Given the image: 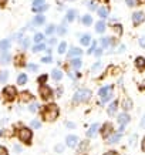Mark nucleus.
<instances>
[{"label": "nucleus", "mask_w": 145, "mask_h": 155, "mask_svg": "<svg viewBox=\"0 0 145 155\" xmlns=\"http://www.w3.org/2000/svg\"><path fill=\"white\" fill-rule=\"evenodd\" d=\"M10 60H12V57H10L9 53L2 51V54H0V64H7Z\"/></svg>", "instance_id": "obj_19"}, {"label": "nucleus", "mask_w": 145, "mask_h": 155, "mask_svg": "<svg viewBox=\"0 0 145 155\" xmlns=\"http://www.w3.org/2000/svg\"><path fill=\"white\" fill-rule=\"evenodd\" d=\"M53 78H54V80H57V81H58V80H61V78H63V71H61V70H57V68H56V70H53Z\"/></svg>", "instance_id": "obj_31"}, {"label": "nucleus", "mask_w": 145, "mask_h": 155, "mask_svg": "<svg viewBox=\"0 0 145 155\" xmlns=\"http://www.w3.org/2000/svg\"><path fill=\"white\" fill-rule=\"evenodd\" d=\"M26 83H27V75H26V74H20L19 77H17V84L23 85V84H26Z\"/></svg>", "instance_id": "obj_33"}, {"label": "nucleus", "mask_w": 145, "mask_h": 155, "mask_svg": "<svg viewBox=\"0 0 145 155\" xmlns=\"http://www.w3.org/2000/svg\"><path fill=\"white\" fill-rule=\"evenodd\" d=\"M97 131H98V124H93L90 127V130L87 131V137L88 138H94V137L97 135Z\"/></svg>", "instance_id": "obj_16"}, {"label": "nucleus", "mask_w": 145, "mask_h": 155, "mask_svg": "<svg viewBox=\"0 0 145 155\" xmlns=\"http://www.w3.org/2000/svg\"><path fill=\"white\" fill-rule=\"evenodd\" d=\"M38 95H40V98L47 101V100H50L53 97V91L50 87H47V85L41 84L40 85V88H38Z\"/></svg>", "instance_id": "obj_6"}, {"label": "nucleus", "mask_w": 145, "mask_h": 155, "mask_svg": "<svg viewBox=\"0 0 145 155\" xmlns=\"http://www.w3.org/2000/svg\"><path fill=\"white\" fill-rule=\"evenodd\" d=\"M112 30H114L117 34H122V26L121 24H114V26H112Z\"/></svg>", "instance_id": "obj_38"}, {"label": "nucleus", "mask_w": 145, "mask_h": 155, "mask_svg": "<svg viewBox=\"0 0 145 155\" xmlns=\"http://www.w3.org/2000/svg\"><path fill=\"white\" fill-rule=\"evenodd\" d=\"M57 50H58V53H60V54H64V53H66V50H67V43L66 41H61L60 44H58V48H57Z\"/></svg>", "instance_id": "obj_34"}, {"label": "nucleus", "mask_w": 145, "mask_h": 155, "mask_svg": "<svg viewBox=\"0 0 145 155\" xmlns=\"http://www.w3.org/2000/svg\"><path fill=\"white\" fill-rule=\"evenodd\" d=\"M48 9V5L47 3H43V5H37V6H33L31 10H33L34 13H43V12H46Z\"/></svg>", "instance_id": "obj_15"}, {"label": "nucleus", "mask_w": 145, "mask_h": 155, "mask_svg": "<svg viewBox=\"0 0 145 155\" xmlns=\"http://www.w3.org/2000/svg\"><path fill=\"white\" fill-rule=\"evenodd\" d=\"M75 16H77V12H75L74 9L68 10V12H67V14H66V21L71 23V21H73V20L75 19Z\"/></svg>", "instance_id": "obj_23"}, {"label": "nucleus", "mask_w": 145, "mask_h": 155, "mask_svg": "<svg viewBox=\"0 0 145 155\" xmlns=\"http://www.w3.org/2000/svg\"><path fill=\"white\" fill-rule=\"evenodd\" d=\"M44 23H46V16H43L41 13H38L37 16H34V19H33L34 26H43Z\"/></svg>", "instance_id": "obj_11"}, {"label": "nucleus", "mask_w": 145, "mask_h": 155, "mask_svg": "<svg viewBox=\"0 0 145 155\" xmlns=\"http://www.w3.org/2000/svg\"><path fill=\"white\" fill-rule=\"evenodd\" d=\"M48 43H50V44H54V43H56V38H54V37L50 38V41H48Z\"/></svg>", "instance_id": "obj_60"}, {"label": "nucleus", "mask_w": 145, "mask_h": 155, "mask_svg": "<svg viewBox=\"0 0 145 155\" xmlns=\"http://www.w3.org/2000/svg\"><path fill=\"white\" fill-rule=\"evenodd\" d=\"M141 127L142 128H145V115L142 117V120H141Z\"/></svg>", "instance_id": "obj_56"}, {"label": "nucleus", "mask_w": 145, "mask_h": 155, "mask_svg": "<svg viewBox=\"0 0 145 155\" xmlns=\"http://www.w3.org/2000/svg\"><path fill=\"white\" fill-rule=\"evenodd\" d=\"M34 43L37 44V43H43V40H44V34L43 33H36L34 34V37H33Z\"/></svg>", "instance_id": "obj_32"}, {"label": "nucleus", "mask_w": 145, "mask_h": 155, "mask_svg": "<svg viewBox=\"0 0 145 155\" xmlns=\"http://www.w3.org/2000/svg\"><path fill=\"white\" fill-rule=\"evenodd\" d=\"M100 46L103 48L108 47V46H111V37H107V36H104V37L100 38Z\"/></svg>", "instance_id": "obj_22"}, {"label": "nucleus", "mask_w": 145, "mask_h": 155, "mask_svg": "<svg viewBox=\"0 0 145 155\" xmlns=\"http://www.w3.org/2000/svg\"><path fill=\"white\" fill-rule=\"evenodd\" d=\"M103 50H104L103 47H98V48H95V51H94V53H95L97 56H101V53H103Z\"/></svg>", "instance_id": "obj_53"}, {"label": "nucleus", "mask_w": 145, "mask_h": 155, "mask_svg": "<svg viewBox=\"0 0 145 155\" xmlns=\"http://www.w3.org/2000/svg\"><path fill=\"white\" fill-rule=\"evenodd\" d=\"M94 51H95V41H91V47L88 48V51H87V53H88V54H91V53H94Z\"/></svg>", "instance_id": "obj_48"}, {"label": "nucleus", "mask_w": 145, "mask_h": 155, "mask_svg": "<svg viewBox=\"0 0 145 155\" xmlns=\"http://www.w3.org/2000/svg\"><path fill=\"white\" fill-rule=\"evenodd\" d=\"M138 2H140V3H145V0H138Z\"/></svg>", "instance_id": "obj_62"}, {"label": "nucleus", "mask_w": 145, "mask_h": 155, "mask_svg": "<svg viewBox=\"0 0 145 155\" xmlns=\"http://www.w3.org/2000/svg\"><path fill=\"white\" fill-rule=\"evenodd\" d=\"M81 53H83V50H80L78 47H73L70 51H68V57H80Z\"/></svg>", "instance_id": "obj_26"}, {"label": "nucleus", "mask_w": 145, "mask_h": 155, "mask_svg": "<svg viewBox=\"0 0 145 155\" xmlns=\"http://www.w3.org/2000/svg\"><path fill=\"white\" fill-rule=\"evenodd\" d=\"M141 88H145V81H142V85H141Z\"/></svg>", "instance_id": "obj_61"}, {"label": "nucleus", "mask_w": 145, "mask_h": 155, "mask_svg": "<svg viewBox=\"0 0 145 155\" xmlns=\"http://www.w3.org/2000/svg\"><path fill=\"white\" fill-rule=\"evenodd\" d=\"M40 125H41V124H40V121H37V120H33V121H31V128H40Z\"/></svg>", "instance_id": "obj_45"}, {"label": "nucleus", "mask_w": 145, "mask_h": 155, "mask_svg": "<svg viewBox=\"0 0 145 155\" xmlns=\"http://www.w3.org/2000/svg\"><path fill=\"white\" fill-rule=\"evenodd\" d=\"M56 31L58 36H63V34H66V27L64 26H58V27H56Z\"/></svg>", "instance_id": "obj_41"}, {"label": "nucleus", "mask_w": 145, "mask_h": 155, "mask_svg": "<svg viewBox=\"0 0 145 155\" xmlns=\"http://www.w3.org/2000/svg\"><path fill=\"white\" fill-rule=\"evenodd\" d=\"M70 63H71V66L74 67L75 70H80V67L83 66V61H81V58H80V57H74Z\"/></svg>", "instance_id": "obj_24"}, {"label": "nucleus", "mask_w": 145, "mask_h": 155, "mask_svg": "<svg viewBox=\"0 0 145 155\" xmlns=\"http://www.w3.org/2000/svg\"><path fill=\"white\" fill-rule=\"evenodd\" d=\"M28 110H30L31 113H36V111H37V110H38V104H36V103H34V104H31Z\"/></svg>", "instance_id": "obj_44"}, {"label": "nucleus", "mask_w": 145, "mask_h": 155, "mask_svg": "<svg viewBox=\"0 0 145 155\" xmlns=\"http://www.w3.org/2000/svg\"><path fill=\"white\" fill-rule=\"evenodd\" d=\"M101 66H103V64H101L100 61H98V63H95V64H94V66L91 67V71H93V73H94V71H97L98 68H101Z\"/></svg>", "instance_id": "obj_43"}, {"label": "nucleus", "mask_w": 145, "mask_h": 155, "mask_svg": "<svg viewBox=\"0 0 145 155\" xmlns=\"http://www.w3.org/2000/svg\"><path fill=\"white\" fill-rule=\"evenodd\" d=\"M105 28H107V24H105V21H104V19H101V20H98L97 23H95V31L97 33H104L105 31Z\"/></svg>", "instance_id": "obj_10"}, {"label": "nucleus", "mask_w": 145, "mask_h": 155, "mask_svg": "<svg viewBox=\"0 0 145 155\" xmlns=\"http://www.w3.org/2000/svg\"><path fill=\"white\" fill-rule=\"evenodd\" d=\"M43 3H46V0H33V6L43 5Z\"/></svg>", "instance_id": "obj_52"}, {"label": "nucleus", "mask_w": 145, "mask_h": 155, "mask_svg": "<svg viewBox=\"0 0 145 155\" xmlns=\"http://www.w3.org/2000/svg\"><path fill=\"white\" fill-rule=\"evenodd\" d=\"M132 19V24L135 26V27H138V26H141V24L145 21V13L144 12H134L131 16Z\"/></svg>", "instance_id": "obj_7"}, {"label": "nucleus", "mask_w": 145, "mask_h": 155, "mask_svg": "<svg viewBox=\"0 0 145 155\" xmlns=\"http://www.w3.org/2000/svg\"><path fill=\"white\" fill-rule=\"evenodd\" d=\"M81 23L84 24V26H91L93 24V16L91 14H84L81 17Z\"/></svg>", "instance_id": "obj_21"}, {"label": "nucleus", "mask_w": 145, "mask_h": 155, "mask_svg": "<svg viewBox=\"0 0 145 155\" xmlns=\"http://www.w3.org/2000/svg\"><path fill=\"white\" fill-rule=\"evenodd\" d=\"M104 155H117V152H115V151H108V152H105Z\"/></svg>", "instance_id": "obj_55"}, {"label": "nucleus", "mask_w": 145, "mask_h": 155, "mask_svg": "<svg viewBox=\"0 0 145 155\" xmlns=\"http://www.w3.org/2000/svg\"><path fill=\"white\" fill-rule=\"evenodd\" d=\"M117 108H118V101H112L111 104H110V107H108V114L110 115H114V114L117 113Z\"/></svg>", "instance_id": "obj_25"}, {"label": "nucleus", "mask_w": 145, "mask_h": 155, "mask_svg": "<svg viewBox=\"0 0 145 155\" xmlns=\"http://www.w3.org/2000/svg\"><path fill=\"white\" fill-rule=\"evenodd\" d=\"M41 61L43 63H51V56H50V54H47L46 57H43L41 58Z\"/></svg>", "instance_id": "obj_47"}, {"label": "nucleus", "mask_w": 145, "mask_h": 155, "mask_svg": "<svg viewBox=\"0 0 145 155\" xmlns=\"http://www.w3.org/2000/svg\"><path fill=\"white\" fill-rule=\"evenodd\" d=\"M77 142H78V137H75V135H68L66 138V144H67V147H70V148H74V147L77 145Z\"/></svg>", "instance_id": "obj_9"}, {"label": "nucleus", "mask_w": 145, "mask_h": 155, "mask_svg": "<svg viewBox=\"0 0 145 155\" xmlns=\"http://www.w3.org/2000/svg\"><path fill=\"white\" fill-rule=\"evenodd\" d=\"M9 78V71H0V83H6Z\"/></svg>", "instance_id": "obj_35"}, {"label": "nucleus", "mask_w": 145, "mask_h": 155, "mask_svg": "<svg viewBox=\"0 0 145 155\" xmlns=\"http://www.w3.org/2000/svg\"><path fill=\"white\" fill-rule=\"evenodd\" d=\"M28 70H30V71H37L38 70V66H37V64H28Z\"/></svg>", "instance_id": "obj_49"}, {"label": "nucleus", "mask_w": 145, "mask_h": 155, "mask_svg": "<svg viewBox=\"0 0 145 155\" xmlns=\"http://www.w3.org/2000/svg\"><path fill=\"white\" fill-rule=\"evenodd\" d=\"M0 155H9V152H7L5 147H0Z\"/></svg>", "instance_id": "obj_51"}, {"label": "nucleus", "mask_w": 145, "mask_h": 155, "mask_svg": "<svg viewBox=\"0 0 145 155\" xmlns=\"http://www.w3.org/2000/svg\"><path fill=\"white\" fill-rule=\"evenodd\" d=\"M140 46L142 48H145V36H141L140 37Z\"/></svg>", "instance_id": "obj_50"}, {"label": "nucleus", "mask_w": 145, "mask_h": 155, "mask_svg": "<svg viewBox=\"0 0 145 155\" xmlns=\"http://www.w3.org/2000/svg\"><path fill=\"white\" fill-rule=\"evenodd\" d=\"M10 46H12V41H10L9 38H5V40L0 41V50L2 51H7L10 48Z\"/></svg>", "instance_id": "obj_18"}, {"label": "nucleus", "mask_w": 145, "mask_h": 155, "mask_svg": "<svg viewBox=\"0 0 145 155\" xmlns=\"http://www.w3.org/2000/svg\"><path fill=\"white\" fill-rule=\"evenodd\" d=\"M56 151L61 152V151H63V145H57V147H56Z\"/></svg>", "instance_id": "obj_58"}, {"label": "nucleus", "mask_w": 145, "mask_h": 155, "mask_svg": "<svg viewBox=\"0 0 145 155\" xmlns=\"http://www.w3.org/2000/svg\"><path fill=\"white\" fill-rule=\"evenodd\" d=\"M87 7H88V9L91 10V12H93V10H97V9H98V7H97V3H95V2H90L88 5H87Z\"/></svg>", "instance_id": "obj_42"}, {"label": "nucleus", "mask_w": 145, "mask_h": 155, "mask_svg": "<svg viewBox=\"0 0 145 155\" xmlns=\"http://www.w3.org/2000/svg\"><path fill=\"white\" fill-rule=\"evenodd\" d=\"M91 91L87 88H81L78 90L77 93H75L74 95V101L75 103H85V101H88L90 98H91Z\"/></svg>", "instance_id": "obj_3"}, {"label": "nucleus", "mask_w": 145, "mask_h": 155, "mask_svg": "<svg viewBox=\"0 0 145 155\" xmlns=\"http://www.w3.org/2000/svg\"><path fill=\"white\" fill-rule=\"evenodd\" d=\"M66 125L68 128H74V124H73V122H66Z\"/></svg>", "instance_id": "obj_57"}, {"label": "nucleus", "mask_w": 145, "mask_h": 155, "mask_svg": "<svg viewBox=\"0 0 145 155\" xmlns=\"http://www.w3.org/2000/svg\"><path fill=\"white\" fill-rule=\"evenodd\" d=\"M54 31H56V26H54V24H50V26H47V28H46V34H47V36L53 34Z\"/></svg>", "instance_id": "obj_37"}, {"label": "nucleus", "mask_w": 145, "mask_h": 155, "mask_svg": "<svg viewBox=\"0 0 145 155\" xmlns=\"http://www.w3.org/2000/svg\"><path fill=\"white\" fill-rule=\"evenodd\" d=\"M121 137H122V134L121 132H117V134H114L112 132V135H111V138H110V144H115V142H118L120 140H121Z\"/></svg>", "instance_id": "obj_27"}, {"label": "nucleus", "mask_w": 145, "mask_h": 155, "mask_svg": "<svg viewBox=\"0 0 145 155\" xmlns=\"http://www.w3.org/2000/svg\"><path fill=\"white\" fill-rule=\"evenodd\" d=\"M87 147H88V142L84 141V142H83V145H81V148L78 150V152H84V151L87 150Z\"/></svg>", "instance_id": "obj_46"}, {"label": "nucleus", "mask_w": 145, "mask_h": 155, "mask_svg": "<svg viewBox=\"0 0 145 155\" xmlns=\"http://www.w3.org/2000/svg\"><path fill=\"white\" fill-rule=\"evenodd\" d=\"M112 132H114V127H112L111 122H105L101 128V137L103 138H108V137L111 135Z\"/></svg>", "instance_id": "obj_8"}, {"label": "nucleus", "mask_w": 145, "mask_h": 155, "mask_svg": "<svg viewBox=\"0 0 145 155\" xmlns=\"http://www.w3.org/2000/svg\"><path fill=\"white\" fill-rule=\"evenodd\" d=\"M20 43H21V47H23V48H27L28 46H30V38H28V37H23L21 40H20Z\"/></svg>", "instance_id": "obj_36"}, {"label": "nucleus", "mask_w": 145, "mask_h": 155, "mask_svg": "<svg viewBox=\"0 0 145 155\" xmlns=\"http://www.w3.org/2000/svg\"><path fill=\"white\" fill-rule=\"evenodd\" d=\"M127 6H130V7H135V6L140 5V2L138 0H125Z\"/></svg>", "instance_id": "obj_39"}, {"label": "nucleus", "mask_w": 145, "mask_h": 155, "mask_svg": "<svg viewBox=\"0 0 145 155\" xmlns=\"http://www.w3.org/2000/svg\"><path fill=\"white\" fill-rule=\"evenodd\" d=\"M97 13H98V16L101 19H107L110 10H108V7H105V6H100L98 9H97Z\"/></svg>", "instance_id": "obj_12"}, {"label": "nucleus", "mask_w": 145, "mask_h": 155, "mask_svg": "<svg viewBox=\"0 0 145 155\" xmlns=\"http://www.w3.org/2000/svg\"><path fill=\"white\" fill-rule=\"evenodd\" d=\"M130 120H131V117H130L127 113H122L118 115V122H120L121 125H127V124L130 122Z\"/></svg>", "instance_id": "obj_13"}, {"label": "nucleus", "mask_w": 145, "mask_h": 155, "mask_svg": "<svg viewBox=\"0 0 145 155\" xmlns=\"http://www.w3.org/2000/svg\"><path fill=\"white\" fill-rule=\"evenodd\" d=\"M60 114L57 104H47L43 107V120L44 121H54Z\"/></svg>", "instance_id": "obj_1"}, {"label": "nucleus", "mask_w": 145, "mask_h": 155, "mask_svg": "<svg viewBox=\"0 0 145 155\" xmlns=\"http://www.w3.org/2000/svg\"><path fill=\"white\" fill-rule=\"evenodd\" d=\"M135 66L138 70H145V58L144 57H137L135 58Z\"/></svg>", "instance_id": "obj_20"}, {"label": "nucleus", "mask_w": 145, "mask_h": 155, "mask_svg": "<svg viewBox=\"0 0 145 155\" xmlns=\"http://www.w3.org/2000/svg\"><path fill=\"white\" fill-rule=\"evenodd\" d=\"M122 108H124V111H128V110H131L132 108V101L130 98H125L122 101Z\"/></svg>", "instance_id": "obj_29"}, {"label": "nucleus", "mask_w": 145, "mask_h": 155, "mask_svg": "<svg viewBox=\"0 0 145 155\" xmlns=\"http://www.w3.org/2000/svg\"><path fill=\"white\" fill-rule=\"evenodd\" d=\"M19 140L21 142H24V144H30L31 142V138H33V132H31V130L27 127H21L19 130Z\"/></svg>", "instance_id": "obj_2"}, {"label": "nucleus", "mask_w": 145, "mask_h": 155, "mask_svg": "<svg viewBox=\"0 0 145 155\" xmlns=\"http://www.w3.org/2000/svg\"><path fill=\"white\" fill-rule=\"evenodd\" d=\"M14 63H16V66L20 67L24 64V56L23 54H17V56H14Z\"/></svg>", "instance_id": "obj_28"}, {"label": "nucleus", "mask_w": 145, "mask_h": 155, "mask_svg": "<svg viewBox=\"0 0 145 155\" xmlns=\"http://www.w3.org/2000/svg\"><path fill=\"white\" fill-rule=\"evenodd\" d=\"M98 95H100V101H101V103H107L108 100H111L112 85H105V87H103V88H100Z\"/></svg>", "instance_id": "obj_4"}, {"label": "nucleus", "mask_w": 145, "mask_h": 155, "mask_svg": "<svg viewBox=\"0 0 145 155\" xmlns=\"http://www.w3.org/2000/svg\"><path fill=\"white\" fill-rule=\"evenodd\" d=\"M91 41H93V38H91L90 34H83V36L80 37V43H81V46H88V44H91Z\"/></svg>", "instance_id": "obj_17"}, {"label": "nucleus", "mask_w": 145, "mask_h": 155, "mask_svg": "<svg viewBox=\"0 0 145 155\" xmlns=\"http://www.w3.org/2000/svg\"><path fill=\"white\" fill-rule=\"evenodd\" d=\"M7 3H9V0H0V7H6Z\"/></svg>", "instance_id": "obj_54"}, {"label": "nucleus", "mask_w": 145, "mask_h": 155, "mask_svg": "<svg viewBox=\"0 0 145 155\" xmlns=\"http://www.w3.org/2000/svg\"><path fill=\"white\" fill-rule=\"evenodd\" d=\"M43 50H46V44H44V43H37L33 47L34 53H40V51H43Z\"/></svg>", "instance_id": "obj_30"}, {"label": "nucleus", "mask_w": 145, "mask_h": 155, "mask_svg": "<svg viewBox=\"0 0 145 155\" xmlns=\"http://www.w3.org/2000/svg\"><path fill=\"white\" fill-rule=\"evenodd\" d=\"M2 94H3V97H5L7 101H13V100H16V97H17V90H16V87H13V85H6L5 88H3V91H2Z\"/></svg>", "instance_id": "obj_5"}, {"label": "nucleus", "mask_w": 145, "mask_h": 155, "mask_svg": "<svg viewBox=\"0 0 145 155\" xmlns=\"http://www.w3.org/2000/svg\"><path fill=\"white\" fill-rule=\"evenodd\" d=\"M141 145H142V151L145 152V137L142 138V144H141Z\"/></svg>", "instance_id": "obj_59"}, {"label": "nucleus", "mask_w": 145, "mask_h": 155, "mask_svg": "<svg viewBox=\"0 0 145 155\" xmlns=\"http://www.w3.org/2000/svg\"><path fill=\"white\" fill-rule=\"evenodd\" d=\"M20 100H21V103H28V101L33 100V94H31L30 91H23V93L20 94Z\"/></svg>", "instance_id": "obj_14"}, {"label": "nucleus", "mask_w": 145, "mask_h": 155, "mask_svg": "<svg viewBox=\"0 0 145 155\" xmlns=\"http://www.w3.org/2000/svg\"><path fill=\"white\" fill-rule=\"evenodd\" d=\"M47 78H48V77H47L46 74H41L37 78V83H38V84H46V83H47Z\"/></svg>", "instance_id": "obj_40"}]
</instances>
